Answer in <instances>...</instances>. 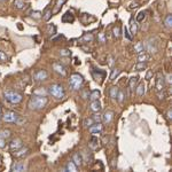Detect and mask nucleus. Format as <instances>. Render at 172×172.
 Here are the masks:
<instances>
[{
  "label": "nucleus",
  "instance_id": "1",
  "mask_svg": "<svg viewBox=\"0 0 172 172\" xmlns=\"http://www.w3.org/2000/svg\"><path fill=\"white\" fill-rule=\"evenodd\" d=\"M48 102V99L46 96H43V95H34L30 99L29 101V108L32 109V110H40L43 109L44 107L47 104Z\"/></svg>",
  "mask_w": 172,
  "mask_h": 172
},
{
  "label": "nucleus",
  "instance_id": "2",
  "mask_svg": "<svg viewBox=\"0 0 172 172\" xmlns=\"http://www.w3.org/2000/svg\"><path fill=\"white\" fill-rule=\"evenodd\" d=\"M4 96H5V100L7 102L12 103V104H18L23 100V96L21 93H18L16 91H12V90H7L4 92Z\"/></svg>",
  "mask_w": 172,
  "mask_h": 172
},
{
  "label": "nucleus",
  "instance_id": "3",
  "mask_svg": "<svg viewBox=\"0 0 172 172\" xmlns=\"http://www.w3.org/2000/svg\"><path fill=\"white\" fill-rule=\"evenodd\" d=\"M83 84H84V78L82 77L80 75H78V74H74V75L70 76V79H69V85L71 86L72 90H75V91L80 90V87L83 86Z\"/></svg>",
  "mask_w": 172,
  "mask_h": 172
},
{
  "label": "nucleus",
  "instance_id": "4",
  "mask_svg": "<svg viewBox=\"0 0 172 172\" xmlns=\"http://www.w3.org/2000/svg\"><path fill=\"white\" fill-rule=\"evenodd\" d=\"M48 93L52 94V96H54L55 99L60 100V99H62L64 96V88L61 85H59V84H54V85H52L50 87Z\"/></svg>",
  "mask_w": 172,
  "mask_h": 172
},
{
  "label": "nucleus",
  "instance_id": "5",
  "mask_svg": "<svg viewBox=\"0 0 172 172\" xmlns=\"http://www.w3.org/2000/svg\"><path fill=\"white\" fill-rule=\"evenodd\" d=\"M145 50L149 52L150 54H153V53H157L158 51V43H157V39H149L148 42H147L146 46H145Z\"/></svg>",
  "mask_w": 172,
  "mask_h": 172
},
{
  "label": "nucleus",
  "instance_id": "6",
  "mask_svg": "<svg viewBox=\"0 0 172 172\" xmlns=\"http://www.w3.org/2000/svg\"><path fill=\"white\" fill-rule=\"evenodd\" d=\"M2 120H5L6 123H16L18 120V115L14 112H7L4 115Z\"/></svg>",
  "mask_w": 172,
  "mask_h": 172
},
{
  "label": "nucleus",
  "instance_id": "7",
  "mask_svg": "<svg viewBox=\"0 0 172 172\" xmlns=\"http://www.w3.org/2000/svg\"><path fill=\"white\" fill-rule=\"evenodd\" d=\"M155 87H156L157 92H160V91H164V90H165V78L163 77V75L158 74V76H157V79H156V84H155Z\"/></svg>",
  "mask_w": 172,
  "mask_h": 172
},
{
  "label": "nucleus",
  "instance_id": "8",
  "mask_svg": "<svg viewBox=\"0 0 172 172\" xmlns=\"http://www.w3.org/2000/svg\"><path fill=\"white\" fill-rule=\"evenodd\" d=\"M88 130H90V132H91L94 137H96V136L101 134V132H102V130H103V126L101 123H96V124L91 125V126L88 128Z\"/></svg>",
  "mask_w": 172,
  "mask_h": 172
},
{
  "label": "nucleus",
  "instance_id": "9",
  "mask_svg": "<svg viewBox=\"0 0 172 172\" xmlns=\"http://www.w3.org/2000/svg\"><path fill=\"white\" fill-rule=\"evenodd\" d=\"M47 77H48V75H47L46 70H38V71L34 75V80H37V82H43V80H46Z\"/></svg>",
  "mask_w": 172,
  "mask_h": 172
},
{
  "label": "nucleus",
  "instance_id": "10",
  "mask_svg": "<svg viewBox=\"0 0 172 172\" xmlns=\"http://www.w3.org/2000/svg\"><path fill=\"white\" fill-rule=\"evenodd\" d=\"M22 147V140L21 139H14V140H12L10 141V144H9V149L10 150H13V152H15L17 150L18 148H21Z\"/></svg>",
  "mask_w": 172,
  "mask_h": 172
},
{
  "label": "nucleus",
  "instance_id": "11",
  "mask_svg": "<svg viewBox=\"0 0 172 172\" xmlns=\"http://www.w3.org/2000/svg\"><path fill=\"white\" fill-rule=\"evenodd\" d=\"M53 69L55 70V72H58V74L61 75V76H66V74H67L66 68H64L61 63H54V64H53Z\"/></svg>",
  "mask_w": 172,
  "mask_h": 172
},
{
  "label": "nucleus",
  "instance_id": "12",
  "mask_svg": "<svg viewBox=\"0 0 172 172\" xmlns=\"http://www.w3.org/2000/svg\"><path fill=\"white\" fill-rule=\"evenodd\" d=\"M28 152H29V148L28 147H21V148H18L17 150L14 152V156L15 157H23V156H26L28 154Z\"/></svg>",
  "mask_w": 172,
  "mask_h": 172
},
{
  "label": "nucleus",
  "instance_id": "13",
  "mask_svg": "<svg viewBox=\"0 0 172 172\" xmlns=\"http://www.w3.org/2000/svg\"><path fill=\"white\" fill-rule=\"evenodd\" d=\"M90 108H91V110L93 112H99L101 110V103L99 100H94V101H91V106H90Z\"/></svg>",
  "mask_w": 172,
  "mask_h": 172
},
{
  "label": "nucleus",
  "instance_id": "14",
  "mask_svg": "<svg viewBox=\"0 0 172 172\" xmlns=\"http://www.w3.org/2000/svg\"><path fill=\"white\" fill-rule=\"evenodd\" d=\"M74 21H75V16H74V14L70 13V12H67V13L62 16V22H63V23H72Z\"/></svg>",
  "mask_w": 172,
  "mask_h": 172
},
{
  "label": "nucleus",
  "instance_id": "15",
  "mask_svg": "<svg viewBox=\"0 0 172 172\" xmlns=\"http://www.w3.org/2000/svg\"><path fill=\"white\" fill-rule=\"evenodd\" d=\"M102 122L103 123H106V124H109L110 122L112 120V118H114V112H106L104 114H103L102 116Z\"/></svg>",
  "mask_w": 172,
  "mask_h": 172
},
{
  "label": "nucleus",
  "instance_id": "16",
  "mask_svg": "<svg viewBox=\"0 0 172 172\" xmlns=\"http://www.w3.org/2000/svg\"><path fill=\"white\" fill-rule=\"evenodd\" d=\"M26 166L23 163H15L12 166V171L22 172V171H26Z\"/></svg>",
  "mask_w": 172,
  "mask_h": 172
},
{
  "label": "nucleus",
  "instance_id": "17",
  "mask_svg": "<svg viewBox=\"0 0 172 172\" xmlns=\"http://www.w3.org/2000/svg\"><path fill=\"white\" fill-rule=\"evenodd\" d=\"M145 45L141 43V42H139L134 45V52L138 53V54H141V53H145Z\"/></svg>",
  "mask_w": 172,
  "mask_h": 172
},
{
  "label": "nucleus",
  "instance_id": "18",
  "mask_svg": "<svg viewBox=\"0 0 172 172\" xmlns=\"http://www.w3.org/2000/svg\"><path fill=\"white\" fill-rule=\"evenodd\" d=\"M72 162L76 164L77 166H80V165H82L83 158H82V156L79 155V153H75V154H74V156H72Z\"/></svg>",
  "mask_w": 172,
  "mask_h": 172
},
{
  "label": "nucleus",
  "instance_id": "19",
  "mask_svg": "<svg viewBox=\"0 0 172 172\" xmlns=\"http://www.w3.org/2000/svg\"><path fill=\"white\" fill-rule=\"evenodd\" d=\"M145 88H146V87H145V84H144V83H140V84L137 86V88H136L137 95H139V96H142V95L145 94V92H146V90H145Z\"/></svg>",
  "mask_w": 172,
  "mask_h": 172
},
{
  "label": "nucleus",
  "instance_id": "20",
  "mask_svg": "<svg viewBox=\"0 0 172 172\" xmlns=\"http://www.w3.org/2000/svg\"><path fill=\"white\" fill-rule=\"evenodd\" d=\"M66 1H67V0H58V1H56V5H55V8L53 9L52 13H53V14H56V13L62 8V6L66 4Z\"/></svg>",
  "mask_w": 172,
  "mask_h": 172
},
{
  "label": "nucleus",
  "instance_id": "21",
  "mask_svg": "<svg viewBox=\"0 0 172 172\" xmlns=\"http://www.w3.org/2000/svg\"><path fill=\"white\" fill-rule=\"evenodd\" d=\"M138 80H139V77L136 76V77H132L130 79V83H129V88L131 91H133L134 88H136V85H137Z\"/></svg>",
  "mask_w": 172,
  "mask_h": 172
},
{
  "label": "nucleus",
  "instance_id": "22",
  "mask_svg": "<svg viewBox=\"0 0 172 172\" xmlns=\"http://www.w3.org/2000/svg\"><path fill=\"white\" fill-rule=\"evenodd\" d=\"M13 5H14V7L17 9H23L26 7V2H24L23 0H14Z\"/></svg>",
  "mask_w": 172,
  "mask_h": 172
},
{
  "label": "nucleus",
  "instance_id": "23",
  "mask_svg": "<svg viewBox=\"0 0 172 172\" xmlns=\"http://www.w3.org/2000/svg\"><path fill=\"white\" fill-rule=\"evenodd\" d=\"M99 98H100V91H98V90H94V91H92L91 92V94H90V100L91 101H94V100H99Z\"/></svg>",
  "mask_w": 172,
  "mask_h": 172
},
{
  "label": "nucleus",
  "instance_id": "24",
  "mask_svg": "<svg viewBox=\"0 0 172 172\" xmlns=\"http://www.w3.org/2000/svg\"><path fill=\"white\" fill-rule=\"evenodd\" d=\"M149 54H146V53H141V54H139V56H138V62H144V63H146L147 61L149 60Z\"/></svg>",
  "mask_w": 172,
  "mask_h": 172
},
{
  "label": "nucleus",
  "instance_id": "25",
  "mask_svg": "<svg viewBox=\"0 0 172 172\" xmlns=\"http://www.w3.org/2000/svg\"><path fill=\"white\" fill-rule=\"evenodd\" d=\"M164 24H165V26H166L168 29H171V26H172V15L171 14H169V15L165 16V18H164Z\"/></svg>",
  "mask_w": 172,
  "mask_h": 172
},
{
  "label": "nucleus",
  "instance_id": "26",
  "mask_svg": "<svg viewBox=\"0 0 172 172\" xmlns=\"http://www.w3.org/2000/svg\"><path fill=\"white\" fill-rule=\"evenodd\" d=\"M67 171L76 172L77 171V165L74 163L72 161H70V162H68V164H67Z\"/></svg>",
  "mask_w": 172,
  "mask_h": 172
},
{
  "label": "nucleus",
  "instance_id": "27",
  "mask_svg": "<svg viewBox=\"0 0 172 172\" xmlns=\"http://www.w3.org/2000/svg\"><path fill=\"white\" fill-rule=\"evenodd\" d=\"M12 136V132H10V130H2V131H0V137L2 138V139H8L10 138Z\"/></svg>",
  "mask_w": 172,
  "mask_h": 172
},
{
  "label": "nucleus",
  "instance_id": "28",
  "mask_svg": "<svg viewBox=\"0 0 172 172\" xmlns=\"http://www.w3.org/2000/svg\"><path fill=\"white\" fill-rule=\"evenodd\" d=\"M118 91H120V90H118L116 86H114V87H112V88H110V96H112V99H116V98H117Z\"/></svg>",
  "mask_w": 172,
  "mask_h": 172
},
{
  "label": "nucleus",
  "instance_id": "29",
  "mask_svg": "<svg viewBox=\"0 0 172 172\" xmlns=\"http://www.w3.org/2000/svg\"><path fill=\"white\" fill-rule=\"evenodd\" d=\"M146 68H147L146 63H144V62H138V64L136 66V70H138V71L145 70Z\"/></svg>",
  "mask_w": 172,
  "mask_h": 172
},
{
  "label": "nucleus",
  "instance_id": "30",
  "mask_svg": "<svg viewBox=\"0 0 172 172\" xmlns=\"http://www.w3.org/2000/svg\"><path fill=\"white\" fill-rule=\"evenodd\" d=\"M146 18V12H140L137 15V21L138 22H142Z\"/></svg>",
  "mask_w": 172,
  "mask_h": 172
},
{
  "label": "nucleus",
  "instance_id": "31",
  "mask_svg": "<svg viewBox=\"0 0 172 172\" xmlns=\"http://www.w3.org/2000/svg\"><path fill=\"white\" fill-rule=\"evenodd\" d=\"M137 31H138V26H137V24L136 23H133V21H131V34L132 36H134V34H137Z\"/></svg>",
  "mask_w": 172,
  "mask_h": 172
},
{
  "label": "nucleus",
  "instance_id": "32",
  "mask_svg": "<svg viewBox=\"0 0 172 172\" xmlns=\"http://www.w3.org/2000/svg\"><path fill=\"white\" fill-rule=\"evenodd\" d=\"M52 15H53V13H52L51 9H47V10L45 12V14H44L43 18L45 20V21H48V20H50V18L52 17Z\"/></svg>",
  "mask_w": 172,
  "mask_h": 172
},
{
  "label": "nucleus",
  "instance_id": "33",
  "mask_svg": "<svg viewBox=\"0 0 172 172\" xmlns=\"http://www.w3.org/2000/svg\"><path fill=\"white\" fill-rule=\"evenodd\" d=\"M92 120H94V123H100L101 120H102V117H101V115L99 112H95L94 115H93V118Z\"/></svg>",
  "mask_w": 172,
  "mask_h": 172
},
{
  "label": "nucleus",
  "instance_id": "34",
  "mask_svg": "<svg viewBox=\"0 0 172 172\" xmlns=\"http://www.w3.org/2000/svg\"><path fill=\"white\" fill-rule=\"evenodd\" d=\"M94 124V120H92V118H86L85 120H84V125H85L86 128H90L91 125H93Z\"/></svg>",
  "mask_w": 172,
  "mask_h": 172
},
{
  "label": "nucleus",
  "instance_id": "35",
  "mask_svg": "<svg viewBox=\"0 0 172 172\" xmlns=\"http://www.w3.org/2000/svg\"><path fill=\"white\" fill-rule=\"evenodd\" d=\"M112 32H114V36H115L116 38H118L120 36V26H115L114 30H112Z\"/></svg>",
  "mask_w": 172,
  "mask_h": 172
},
{
  "label": "nucleus",
  "instance_id": "36",
  "mask_svg": "<svg viewBox=\"0 0 172 172\" xmlns=\"http://www.w3.org/2000/svg\"><path fill=\"white\" fill-rule=\"evenodd\" d=\"M120 69H115V70L112 71V76H110V79H112V80H114L115 78H116L117 76H118V75H120Z\"/></svg>",
  "mask_w": 172,
  "mask_h": 172
},
{
  "label": "nucleus",
  "instance_id": "37",
  "mask_svg": "<svg viewBox=\"0 0 172 172\" xmlns=\"http://www.w3.org/2000/svg\"><path fill=\"white\" fill-rule=\"evenodd\" d=\"M83 40H85V42H92L93 40V36L91 34H85L84 37H83Z\"/></svg>",
  "mask_w": 172,
  "mask_h": 172
},
{
  "label": "nucleus",
  "instance_id": "38",
  "mask_svg": "<svg viewBox=\"0 0 172 172\" xmlns=\"http://www.w3.org/2000/svg\"><path fill=\"white\" fill-rule=\"evenodd\" d=\"M124 34H125V37H126L129 40H132V37H133V36L131 34V32L129 31V29H128V28H125V29H124Z\"/></svg>",
  "mask_w": 172,
  "mask_h": 172
},
{
  "label": "nucleus",
  "instance_id": "39",
  "mask_svg": "<svg viewBox=\"0 0 172 172\" xmlns=\"http://www.w3.org/2000/svg\"><path fill=\"white\" fill-rule=\"evenodd\" d=\"M8 60V58H7V55H6V53L2 51H0V61H2V62H5V61Z\"/></svg>",
  "mask_w": 172,
  "mask_h": 172
},
{
  "label": "nucleus",
  "instance_id": "40",
  "mask_svg": "<svg viewBox=\"0 0 172 172\" xmlns=\"http://www.w3.org/2000/svg\"><path fill=\"white\" fill-rule=\"evenodd\" d=\"M31 16L34 17V18L39 20V18H42V13H40V12H32V13H31Z\"/></svg>",
  "mask_w": 172,
  "mask_h": 172
},
{
  "label": "nucleus",
  "instance_id": "41",
  "mask_svg": "<svg viewBox=\"0 0 172 172\" xmlns=\"http://www.w3.org/2000/svg\"><path fill=\"white\" fill-rule=\"evenodd\" d=\"M120 102H123L124 101V93L122 91H118V94H117V98H116Z\"/></svg>",
  "mask_w": 172,
  "mask_h": 172
},
{
  "label": "nucleus",
  "instance_id": "42",
  "mask_svg": "<svg viewBox=\"0 0 172 172\" xmlns=\"http://www.w3.org/2000/svg\"><path fill=\"white\" fill-rule=\"evenodd\" d=\"M60 54L61 56H68V55H70V51L69 50H61Z\"/></svg>",
  "mask_w": 172,
  "mask_h": 172
},
{
  "label": "nucleus",
  "instance_id": "43",
  "mask_svg": "<svg viewBox=\"0 0 172 172\" xmlns=\"http://www.w3.org/2000/svg\"><path fill=\"white\" fill-rule=\"evenodd\" d=\"M5 142H6V140L0 137V148H4L5 147Z\"/></svg>",
  "mask_w": 172,
  "mask_h": 172
},
{
  "label": "nucleus",
  "instance_id": "44",
  "mask_svg": "<svg viewBox=\"0 0 172 172\" xmlns=\"http://www.w3.org/2000/svg\"><path fill=\"white\" fill-rule=\"evenodd\" d=\"M139 6V2L138 1H134V2H132L131 4V6H130V8L132 9V8H136V7H138Z\"/></svg>",
  "mask_w": 172,
  "mask_h": 172
},
{
  "label": "nucleus",
  "instance_id": "45",
  "mask_svg": "<svg viewBox=\"0 0 172 172\" xmlns=\"http://www.w3.org/2000/svg\"><path fill=\"white\" fill-rule=\"evenodd\" d=\"M38 93H42V95H45V96H46V92H45V91H44V90H39V91H36V92H34V94H38Z\"/></svg>",
  "mask_w": 172,
  "mask_h": 172
},
{
  "label": "nucleus",
  "instance_id": "46",
  "mask_svg": "<svg viewBox=\"0 0 172 172\" xmlns=\"http://www.w3.org/2000/svg\"><path fill=\"white\" fill-rule=\"evenodd\" d=\"M152 76H153V72H152V71H148V74H147V76H146V79H149Z\"/></svg>",
  "mask_w": 172,
  "mask_h": 172
},
{
  "label": "nucleus",
  "instance_id": "47",
  "mask_svg": "<svg viewBox=\"0 0 172 172\" xmlns=\"http://www.w3.org/2000/svg\"><path fill=\"white\" fill-rule=\"evenodd\" d=\"M168 118H169V120H172V112L171 110L168 112Z\"/></svg>",
  "mask_w": 172,
  "mask_h": 172
},
{
  "label": "nucleus",
  "instance_id": "48",
  "mask_svg": "<svg viewBox=\"0 0 172 172\" xmlns=\"http://www.w3.org/2000/svg\"><path fill=\"white\" fill-rule=\"evenodd\" d=\"M109 64H110V66H112V58H110V62H109Z\"/></svg>",
  "mask_w": 172,
  "mask_h": 172
},
{
  "label": "nucleus",
  "instance_id": "49",
  "mask_svg": "<svg viewBox=\"0 0 172 172\" xmlns=\"http://www.w3.org/2000/svg\"><path fill=\"white\" fill-rule=\"evenodd\" d=\"M1 110H2V109H1V106H0V112H1Z\"/></svg>",
  "mask_w": 172,
  "mask_h": 172
},
{
  "label": "nucleus",
  "instance_id": "50",
  "mask_svg": "<svg viewBox=\"0 0 172 172\" xmlns=\"http://www.w3.org/2000/svg\"><path fill=\"white\" fill-rule=\"evenodd\" d=\"M0 1H5V0H0Z\"/></svg>",
  "mask_w": 172,
  "mask_h": 172
}]
</instances>
